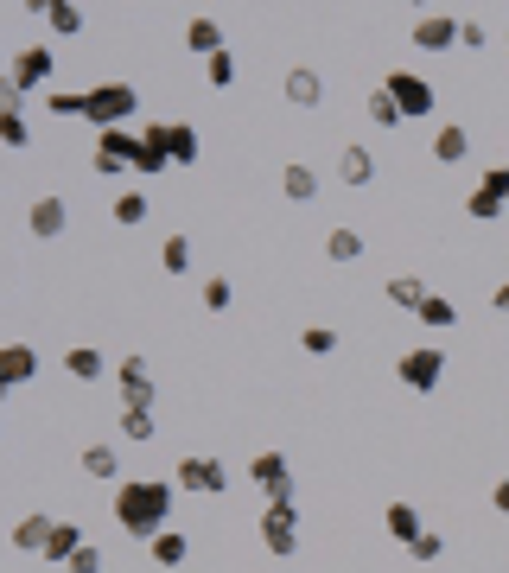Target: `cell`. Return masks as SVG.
<instances>
[{
	"instance_id": "cell-1",
	"label": "cell",
	"mask_w": 509,
	"mask_h": 573,
	"mask_svg": "<svg viewBox=\"0 0 509 573\" xmlns=\"http://www.w3.org/2000/svg\"><path fill=\"white\" fill-rule=\"evenodd\" d=\"M172 491H179V484H166V478H128V484H115V523H121V535L153 542V535L166 529V516H172Z\"/></svg>"
},
{
	"instance_id": "cell-2",
	"label": "cell",
	"mask_w": 509,
	"mask_h": 573,
	"mask_svg": "<svg viewBox=\"0 0 509 573\" xmlns=\"http://www.w3.org/2000/svg\"><path fill=\"white\" fill-rule=\"evenodd\" d=\"M140 109V90L134 83H96V90H83V121H90L96 134H109V128H128V115Z\"/></svg>"
},
{
	"instance_id": "cell-3",
	"label": "cell",
	"mask_w": 509,
	"mask_h": 573,
	"mask_svg": "<svg viewBox=\"0 0 509 573\" xmlns=\"http://www.w3.org/2000/svg\"><path fill=\"white\" fill-rule=\"evenodd\" d=\"M255 535H261V548H268L274 561H293V554H300V510H293V503H268Z\"/></svg>"
},
{
	"instance_id": "cell-4",
	"label": "cell",
	"mask_w": 509,
	"mask_h": 573,
	"mask_svg": "<svg viewBox=\"0 0 509 573\" xmlns=\"http://www.w3.org/2000/svg\"><path fill=\"white\" fill-rule=\"evenodd\" d=\"M395 376H401V389L433 395V389L446 382V351H440V344H414V351L395 363Z\"/></svg>"
},
{
	"instance_id": "cell-5",
	"label": "cell",
	"mask_w": 509,
	"mask_h": 573,
	"mask_svg": "<svg viewBox=\"0 0 509 573\" xmlns=\"http://www.w3.org/2000/svg\"><path fill=\"white\" fill-rule=\"evenodd\" d=\"M140 160V134L128 128H109V134H96V153H90V166L102 172V179H115V172H134Z\"/></svg>"
},
{
	"instance_id": "cell-6",
	"label": "cell",
	"mask_w": 509,
	"mask_h": 573,
	"mask_svg": "<svg viewBox=\"0 0 509 573\" xmlns=\"http://www.w3.org/2000/svg\"><path fill=\"white\" fill-rule=\"evenodd\" d=\"M382 90L395 96L401 121H420V115H433V83L420 77V71H389V77H382Z\"/></svg>"
},
{
	"instance_id": "cell-7",
	"label": "cell",
	"mask_w": 509,
	"mask_h": 573,
	"mask_svg": "<svg viewBox=\"0 0 509 573\" xmlns=\"http://www.w3.org/2000/svg\"><path fill=\"white\" fill-rule=\"evenodd\" d=\"M51 71H58L51 45H26V51H13V64H7V83H13L20 96H32V90H45V83H51Z\"/></svg>"
},
{
	"instance_id": "cell-8",
	"label": "cell",
	"mask_w": 509,
	"mask_h": 573,
	"mask_svg": "<svg viewBox=\"0 0 509 573\" xmlns=\"http://www.w3.org/2000/svg\"><path fill=\"white\" fill-rule=\"evenodd\" d=\"M172 484H179V491H198V497H223L230 491V465L223 459H179Z\"/></svg>"
},
{
	"instance_id": "cell-9",
	"label": "cell",
	"mask_w": 509,
	"mask_h": 573,
	"mask_svg": "<svg viewBox=\"0 0 509 573\" xmlns=\"http://www.w3.org/2000/svg\"><path fill=\"white\" fill-rule=\"evenodd\" d=\"M459 32H465L459 13H414L408 39H414L420 51H452V45H459Z\"/></svg>"
},
{
	"instance_id": "cell-10",
	"label": "cell",
	"mask_w": 509,
	"mask_h": 573,
	"mask_svg": "<svg viewBox=\"0 0 509 573\" xmlns=\"http://www.w3.org/2000/svg\"><path fill=\"white\" fill-rule=\"evenodd\" d=\"M249 478L268 491V503H293V465H287V453H261V459H249Z\"/></svg>"
},
{
	"instance_id": "cell-11",
	"label": "cell",
	"mask_w": 509,
	"mask_h": 573,
	"mask_svg": "<svg viewBox=\"0 0 509 573\" xmlns=\"http://www.w3.org/2000/svg\"><path fill=\"white\" fill-rule=\"evenodd\" d=\"M115 389H121V408H153V370H147V357H121Z\"/></svg>"
},
{
	"instance_id": "cell-12",
	"label": "cell",
	"mask_w": 509,
	"mask_h": 573,
	"mask_svg": "<svg viewBox=\"0 0 509 573\" xmlns=\"http://www.w3.org/2000/svg\"><path fill=\"white\" fill-rule=\"evenodd\" d=\"M32 376H39V351L32 344H7L0 351V389H26Z\"/></svg>"
},
{
	"instance_id": "cell-13",
	"label": "cell",
	"mask_w": 509,
	"mask_h": 573,
	"mask_svg": "<svg viewBox=\"0 0 509 573\" xmlns=\"http://www.w3.org/2000/svg\"><path fill=\"white\" fill-rule=\"evenodd\" d=\"M26 230L39 236V242H58V236L70 230V211H64V198H39V204L26 211Z\"/></svg>"
},
{
	"instance_id": "cell-14",
	"label": "cell",
	"mask_w": 509,
	"mask_h": 573,
	"mask_svg": "<svg viewBox=\"0 0 509 573\" xmlns=\"http://www.w3.org/2000/svg\"><path fill=\"white\" fill-rule=\"evenodd\" d=\"M280 90H287V102H293V109H319V102H325V77L312 71V64H293Z\"/></svg>"
},
{
	"instance_id": "cell-15",
	"label": "cell",
	"mask_w": 509,
	"mask_h": 573,
	"mask_svg": "<svg viewBox=\"0 0 509 573\" xmlns=\"http://www.w3.org/2000/svg\"><path fill=\"white\" fill-rule=\"evenodd\" d=\"M280 198H287V204H312V198H319V172H312L306 160H287V166H280Z\"/></svg>"
},
{
	"instance_id": "cell-16",
	"label": "cell",
	"mask_w": 509,
	"mask_h": 573,
	"mask_svg": "<svg viewBox=\"0 0 509 573\" xmlns=\"http://www.w3.org/2000/svg\"><path fill=\"white\" fill-rule=\"evenodd\" d=\"M45 542H51V516L26 510L20 523H13V548H20V554H45Z\"/></svg>"
},
{
	"instance_id": "cell-17",
	"label": "cell",
	"mask_w": 509,
	"mask_h": 573,
	"mask_svg": "<svg viewBox=\"0 0 509 573\" xmlns=\"http://www.w3.org/2000/svg\"><path fill=\"white\" fill-rule=\"evenodd\" d=\"M166 147H172V166H198L204 160V141L191 121H166Z\"/></svg>"
},
{
	"instance_id": "cell-18",
	"label": "cell",
	"mask_w": 509,
	"mask_h": 573,
	"mask_svg": "<svg viewBox=\"0 0 509 573\" xmlns=\"http://www.w3.org/2000/svg\"><path fill=\"white\" fill-rule=\"evenodd\" d=\"M382 529H389L401 548H414L420 535H427V529H420V510H414V503H389V510H382Z\"/></svg>"
},
{
	"instance_id": "cell-19",
	"label": "cell",
	"mask_w": 509,
	"mask_h": 573,
	"mask_svg": "<svg viewBox=\"0 0 509 573\" xmlns=\"http://www.w3.org/2000/svg\"><path fill=\"white\" fill-rule=\"evenodd\" d=\"M382 293H389V306H401V312H420V300H427V281H420V274H389V281H382Z\"/></svg>"
},
{
	"instance_id": "cell-20",
	"label": "cell",
	"mask_w": 509,
	"mask_h": 573,
	"mask_svg": "<svg viewBox=\"0 0 509 573\" xmlns=\"http://www.w3.org/2000/svg\"><path fill=\"white\" fill-rule=\"evenodd\" d=\"M433 160H440V166H459V160H471V134L459 128V121H446V128L433 134Z\"/></svg>"
},
{
	"instance_id": "cell-21",
	"label": "cell",
	"mask_w": 509,
	"mask_h": 573,
	"mask_svg": "<svg viewBox=\"0 0 509 573\" xmlns=\"http://www.w3.org/2000/svg\"><path fill=\"white\" fill-rule=\"evenodd\" d=\"M338 179H344V185H370V179H376V153L350 141V147L338 153Z\"/></svg>"
},
{
	"instance_id": "cell-22",
	"label": "cell",
	"mask_w": 509,
	"mask_h": 573,
	"mask_svg": "<svg viewBox=\"0 0 509 573\" xmlns=\"http://www.w3.org/2000/svg\"><path fill=\"white\" fill-rule=\"evenodd\" d=\"M325 262H338V268L363 262V230H350V223H338V230L325 236Z\"/></svg>"
},
{
	"instance_id": "cell-23",
	"label": "cell",
	"mask_w": 509,
	"mask_h": 573,
	"mask_svg": "<svg viewBox=\"0 0 509 573\" xmlns=\"http://www.w3.org/2000/svg\"><path fill=\"white\" fill-rule=\"evenodd\" d=\"M83 478H96V484H115L121 478V459H115V446H83Z\"/></svg>"
},
{
	"instance_id": "cell-24",
	"label": "cell",
	"mask_w": 509,
	"mask_h": 573,
	"mask_svg": "<svg viewBox=\"0 0 509 573\" xmlns=\"http://www.w3.org/2000/svg\"><path fill=\"white\" fill-rule=\"evenodd\" d=\"M420 325H427V332H452V325H459V306L446 300V293H427V300H420V312H414Z\"/></svg>"
},
{
	"instance_id": "cell-25",
	"label": "cell",
	"mask_w": 509,
	"mask_h": 573,
	"mask_svg": "<svg viewBox=\"0 0 509 573\" xmlns=\"http://www.w3.org/2000/svg\"><path fill=\"white\" fill-rule=\"evenodd\" d=\"M185 45L198 51V58H217V51H223V26L198 13V20H185Z\"/></svg>"
},
{
	"instance_id": "cell-26",
	"label": "cell",
	"mask_w": 509,
	"mask_h": 573,
	"mask_svg": "<svg viewBox=\"0 0 509 573\" xmlns=\"http://www.w3.org/2000/svg\"><path fill=\"white\" fill-rule=\"evenodd\" d=\"M77 548H83V529L77 523H51V542H45V561H77Z\"/></svg>"
},
{
	"instance_id": "cell-27",
	"label": "cell",
	"mask_w": 509,
	"mask_h": 573,
	"mask_svg": "<svg viewBox=\"0 0 509 573\" xmlns=\"http://www.w3.org/2000/svg\"><path fill=\"white\" fill-rule=\"evenodd\" d=\"M64 370L77 376V382H102V351H96V344H70V351H64Z\"/></svg>"
},
{
	"instance_id": "cell-28",
	"label": "cell",
	"mask_w": 509,
	"mask_h": 573,
	"mask_svg": "<svg viewBox=\"0 0 509 573\" xmlns=\"http://www.w3.org/2000/svg\"><path fill=\"white\" fill-rule=\"evenodd\" d=\"M45 26L58 32V39H77V32H83V7H70V0H45Z\"/></svg>"
},
{
	"instance_id": "cell-29",
	"label": "cell",
	"mask_w": 509,
	"mask_h": 573,
	"mask_svg": "<svg viewBox=\"0 0 509 573\" xmlns=\"http://www.w3.org/2000/svg\"><path fill=\"white\" fill-rule=\"evenodd\" d=\"M147 548H153V561H160V567H185V554H191V542H185L179 529H160Z\"/></svg>"
},
{
	"instance_id": "cell-30",
	"label": "cell",
	"mask_w": 509,
	"mask_h": 573,
	"mask_svg": "<svg viewBox=\"0 0 509 573\" xmlns=\"http://www.w3.org/2000/svg\"><path fill=\"white\" fill-rule=\"evenodd\" d=\"M147 211H153V204L140 198V191H121V198L109 204V217L121 223V230H140V223H147Z\"/></svg>"
},
{
	"instance_id": "cell-31",
	"label": "cell",
	"mask_w": 509,
	"mask_h": 573,
	"mask_svg": "<svg viewBox=\"0 0 509 573\" xmlns=\"http://www.w3.org/2000/svg\"><path fill=\"white\" fill-rule=\"evenodd\" d=\"M363 115H370V128H401V109H395L389 90H370V96H363Z\"/></svg>"
},
{
	"instance_id": "cell-32",
	"label": "cell",
	"mask_w": 509,
	"mask_h": 573,
	"mask_svg": "<svg viewBox=\"0 0 509 573\" xmlns=\"http://www.w3.org/2000/svg\"><path fill=\"white\" fill-rule=\"evenodd\" d=\"M153 408H121V440H134V446H147L153 440Z\"/></svg>"
},
{
	"instance_id": "cell-33",
	"label": "cell",
	"mask_w": 509,
	"mask_h": 573,
	"mask_svg": "<svg viewBox=\"0 0 509 573\" xmlns=\"http://www.w3.org/2000/svg\"><path fill=\"white\" fill-rule=\"evenodd\" d=\"M160 268L166 274H191V236H166L160 242Z\"/></svg>"
},
{
	"instance_id": "cell-34",
	"label": "cell",
	"mask_w": 509,
	"mask_h": 573,
	"mask_svg": "<svg viewBox=\"0 0 509 573\" xmlns=\"http://www.w3.org/2000/svg\"><path fill=\"white\" fill-rule=\"evenodd\" d=\"M32 141V128H26V109H7V115H0V147H13V153H20Z\"/></svg>"
},
{
	"instance_id": "cell-35",
	"label": "cell",
	"mask_w": 509,
	"mask_h": 573,
	"mask_svg": "<svg viewBox=\"0 0 509 573\" xmlns=\"http://www.w3.org/2000/svg\"><path fill=\"white\" fill-rule=\"evenodd\" d=\"M204 77H210V90H230V83H236V51H217V58H204Z\"/></svg>"
},
{
	"instance_id": "cell-36",
	"label": "cell",
	"mask_w": 509,
	"mask_h": 573,
	"mask_svg": "<svg viewBox=\"0 0 509 573\" xmlns=\"http://www.w3.org/2000/svg\"><path fill=\"white\" fill-rule=\"evenodd\" d=\"M465 217H471V223H497V217H503V204H497V198H490V191L478 185V191L465 198Z\"/></svg>"
},
{
	"instance_id": "cell-37",
	"label": "cell",
	"mask_w": 509,
	"mask_h": 573,
	"mask_svg": "<svg viewBox=\"0 0 509 573\" xmlns=\"http://www.w3.org/2000/svg\"><path fill=\"white\" fill-rule=\"evenodd\" d=\"M300 351L331 357V351H338V332H331V325H306V332H300Z\"/></svg>"
},
{
	"instance_id": "cell-38",
	"label": "cell",
	"mask_w": 509,
	"mask_h": 573,
	"mask_svg": "<svg viewBox=\"0 0 509 573\" xmlns=\"http://www.w3.org/2000/svg\"><path fill=\"white\" fill-rule=\"evenodd\" d=\"M230 300H236V287L223 281V274H210L204 281V312H230Z\"/></svg>"
},
{
	"instance_id": "cell-39",
	"label": "cell",
	"mask_w": 509,
	"mask_h": 573,
	"mask_svg": "<svg viewBox=\"0 0 509 573\" xmlns=\"http://www.w3.org/2000/svg\"><path fill=\"white\" fill-rule=\"evenodd\" d=\"M478 185H484L490 198H497L503 211H509V166H484V179H478Z\"/></svg>"
},
{
	"instance_id": "cell-40",
	"label": "cell",
	"mask_w": 509,
	"mask_h": 573,
	"mask_svg": "<svg viewBox=\"0 0 509 573\" xmlns=\"http://www.w3.org/2000/svg\"><path fill=\"white\" fill-rule=\"evenodd\" d=\"M102 561H109V554H102L96 542H83V548H77V561H70L64 573H102Z\"/></svg>"
},
{
	"instance_id": "cell-41",
	"label": "cell",
	"mask_w": 509,
	"mask_h": 573,
	"mask_svg": "<svg viewBox=\"0 0 509 573\" xmlns=\"http://www.w3.org/2000/svg\"><path fill=\"white\" fill-rule=\"evenodd\" d=\"M45 109H51V115H83V96H77V90H51Z\"/></svg>"
},
{
	"instance_id": "cell-42",
	"label": "cell",
	"mask_w": 509,
	"mask_h": 573,
	"mask_svg": "<svg viewBox=\"0 0 509 573\" xmlns=\"http://www.w3.org/2000/svg\"><path fill=\"white\" fill-rule=\"evenodd\" d=\"M408 554H414V561H440V554H446V542H440V535L427 529V535H420V542H414Z\"/></svg>"
},
{
	"instance_id": "cell-43",
	"label": "cell",
	"mask_w": 509,
	"mask_h": 573,
	"mask_svg": "<svg viewBox=\"0 0 509 573\" xmlns=\"http://www.w3.org/2000/svg\"><path fill=\"white\" fill-rule=\"evenodd\" d=\"M459 45H490V26H484V20H465V32H459Z\"/></svg>"
},
{
	"instance_id": "cell-44",
	"label": "cell",
	"mask_w": 509,
	"mask_h": 573,
	"mask_svg": "<svg viewBox=\"0 0 509 573\" xmlns=\"http://www.w3.org/2000/svg\"><path fill=\"white\" fill-rule=\"evenodd\" d=\"M490 510H497V516H509V478L497 484V491H490Z\"/></svg>"
},
{
	"instance_id": "cell-45",
	"label": "cell",
	"mask_w": 509,
	"mask_h": 573,
	"mask_svg": "<svg viewBox=\"0 0 509 573\" xmlns=\"http://www.w3.org/2000/svg\"><path fill=\"white\" fill-rule=\"evenodd\" d=\"M490 306H497V312H503V319H509V281H503L497 293H490Z\"/></svg>"
},
{
	"instance_id": "cell-46",
	"label": "cell",
	"mask_w": 509,
	"mask_h": 573,
	"mask_svg": "<svg viewBox=\"0 0 509 573\" xmlns=\"http://www.w3.org/2000/svg\"><path fill=\"white\" fill-rule=\"evenodd\" d=\"M503 45H509V32H503Z\"/></svg>"
}]
</instances>
